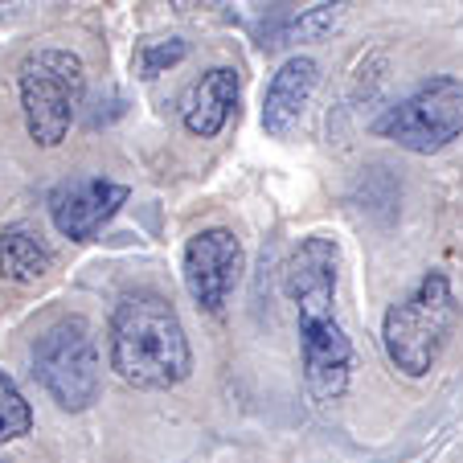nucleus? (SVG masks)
<instances>
[{"instance_id":"obj_3","label":"nucleus","mask_w":463,"mask_h":463,"mask_svg":"<svg viewBox=\"0 0 463 463\" xmlns=\"http://www.w3.org/2000/svg\"><path fill=\"white\" fill-rule=\"evenodd\" d=\"M459 320V304L451 296V283L443 271H427L414 291L398 304H390L382 320V345L393 369L406 377H427L435 369L439 353L451 341V328Z\"/></svg>"},{"instance_id":"obj_9","label":"nucleus","mask_w":463,"mask_h":463,"mask_svg":"<svg viewBox=\"0 0 463 463\" xmlns=\"http://www.w3.org/2000/svg\"><path fill=\"white\" fill-rule=\"evenodd\" d=\"M320 87V61L296 53L275 71L271 87L262 95V131L275 136V140H288L291 131L299 128L304 111L312 107V95Z\"/></svg>"},{"instance_id":"obj_16","label":"nucleus","mask_w":463,"mask_h":463,"mask_svg":"<svg viewBox=\"0 0 463 463\" xmlns=\"http://www.w3.org/2000/svg\"><path fill=\"white\" fill-rule=\"evenodd\" d=\"M13 5H21V0H0V9H13Z\"/></svg>"},{"instance_id":"obj_14","label":"nucleus","mask_w":463,"mask_h":463,"mask_svg":"<svg viewBox=\"0 0 463 463\" xmlns=\"http://www.w3.org/2000/svg\"><path fill=\"white\" fill-rule=\"evenodd\" d=\"M184 53H189V45H184L181 37H160V42H144L140 53H136V61H140V74H144V79H156L160 71L176 66Z\"/></svg>"},{"instance_id":"obj_7","label":"nucleus","mask_w":463,"mask_h":463,"mask_svg":"<svg viewBox=\"0 0 463 463\" xmlns=\"http://www.w3.org/2000/svg\"><path fill=\"white\" fill-rule=\"evenodd\" d=\"M242 267H246L242 242L226 226L202 230V234H193L184 242V262H181L184 291L202 312H222L230 304L238 279H242Z\"/></svg>"},{"instance_id":"obj_12","label":"nucleus","mask_w":463,"mask_h":463,"mask_svg":"<svg viewBox=\"0 0 463 463\" xmlns=\"http://www.w3.org/2000/svg\"><path fill=\"white\" fill-rule=\"evenodd\" d=\"M345 21H349V0H324V5H312L291 21L288 42H328L345 29Z\"/></svg>"},{"instance_id":"obj_11","label":"nucleus","mask_w":463,"mask_h":463,"mask_svg":"<svg viewBox=\"0 0 463 463\" xmlns=\"http://www.w3.org/2000/svg\"><path fill=\"white\" fill-rule=\"evenodd\" d=\"M50 271L53 250L42 242V234L33 226H5V234H0V279L29 288V283L45 279Z\"/></svg>"},{"instance_id":"obj_8","label":"nucleus","mask_w":463,"mask_h":463,"mask_svg":"<svg viewBox=\"0 0 463 463\" xmlns=\"http://www.w3.org/2000/svg\"><path fill=\"white\" fill-rule=\"evenodd\" d=\"M123 205H128V189L123 184L103 181V176H79V181H66L61 189H53L50 218L61 238L90 242Z\"/></svg>"},{"instance_id":"obj_15","label":"nucleus","mask_w":463,"mask_h":463,"mask_svg":"<svg viewBox=\"0 0 463 463\" xmlns=\"http://www.w3.org/2000/svg\"><path fill=\"white\" fill-rule=\"evenodd\" d=\"M230 0H173V9L184 13V17H202V13H218L226 9Z\"/></svg>"},{"instance_id":"obj_5","label":"nucleus","mask_w":463,"mask_h":463,"mask_svg":"<svg viewBox=\"0 0 463 463\" xmlns=\"http://www.w3.org/2000/svg\"><path fill=\"white\" fill-rule=\"evenodd\" d=\"M33 377L45 385L61 411H87L99 402L103 390V361H99V336L87 316H66L45 328L33 345Z\"/></svg>"},{"instance_id":"obj_10","label":"nucleus","mask_w":463,"mask_h":463,"mask_svg":"<svg viewBox=\"0 0 463 463\" xmlns=\"http://www.w3.org/2000/svg\"><path fill=\"white\" fill-rule=\"evenodd\" d=\"M238 107V71L234 66H213L202 79L193 82V90L184 95L181 119L189 128V136L197 140H213L226 128L230 111Z\"/></svg>"},{"instance_id":"obj_6","label":"nucleus","mask_w":463,"mask_h":463,"mask_svg":"<svg viewBox=\"0 0 463 463\" xmlns=\"http://www.w3.org/2000/svg\"><path fill=\"white\" fill-rule=\"evenodd\" d=\"M377 136L393 140L398 148L430 156L463 136V82L455 74H435L414 95L393 103L373 123Z\"/></svg>"},{"instance_id":"obj_2","label":"nucleus","mask_w":463,"mask_h":463,"mask_svg":"<svg viewBox=\"0 0 463 463\" xmlns=\"http://www.w3.org/2000/svg\"><path fill=\"white\" fill-rule=\"evenodd\" d=\"M111 369L136 390H173L189 377L193 353L176 307L156 291L123 296L111 312Z\"/></svg>"},{"instance_id":"obj_4","label":"nucleus","mask_w":463,"mask_h":463,"mask_svg":"<svg viewBox=\"0 0 463 463\" xmlns=\"http://www.w3.org/2000/svg\"><path fill=\"white\" fill-rule=\"evenodd\" d=\"M17 74L29 140L42 148H58L79 115L82 95H87V66L79 53L45 45V50L25 53Z\"/></svg>"},{"instance_id":"obj_13","label":"nucleus","mask_w":463,"mask_h":463,"mask_svg":"<svg viewBox=\"0 0 463 463\" xmlns=\"http://www.w3.org/2000/svg\"><path fill=\"white\" fill-rule=\"evenodd\" d=\"M29 430H33V411H29L25 393L17 390V382L0 369V443H13Z\"/></svg>"},{"instance_id":"obj_1","label":"nucleus","mask_w":463,"mask_h":463,"mask_svg":"<svg viewBox=\"0 0 463 463\" xmlns=\"http://www.w3.org/2000/svg\"><path fill=\"white\" fill-rule=\"evenodd\" d=\"M336 271L341 246L328 234H307L283 267V291L296 307L304 385L312 402H341L353 373V345L336 320Z\"/></svg>"}]
</instances>
